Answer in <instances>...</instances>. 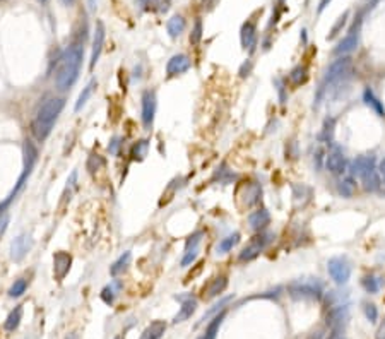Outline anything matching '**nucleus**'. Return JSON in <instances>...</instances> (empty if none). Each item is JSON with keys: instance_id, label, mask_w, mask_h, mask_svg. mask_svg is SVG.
Wrapping results in <instances>:
<instances>
[{"instance_id": "51", "label": "nucleus", "mask_w": 385, "mask_h": 339, "mask_svg": "<svg viewBox=\"0 0 385 339\" xmlns=\"http://www.w3.org/2000/svg\"><path fill=\"white\" fill-rule=\"evenodd\" d=\"M135 2H137V6H140V7L149 6V0H135Z\"/></svg>"}, {"instance_id": "7", "label": "nucleus", "mask_w": 385, "mask_h": 339, "mask_svg": "<svg viewBox=\"0 0 385 339\" xmlns=\"http://www.w3.org/2000/svg\"><path fill=\"white\" fill-rule=\"evenodd\" d=\"M276 238L274 233L271 232H260V233H255L250 240L247 242V245L240 250L238 254V262H252L259 257L262 252L265 250L267 247L273 243V240Z\"/></svg>"}, {"instance_id": "9", "label": "nucleus", "mask_w": 385, "mask_h": 339, "mask_svg": "<svg viewBox=\"0 0 385 339\" xmlns=\"http://www.w3.org/2000/svg\"><path fill=\"white\" fill-rule=\"evenodd\" d=\"M361 22H363V16H358L356 21L353 22V26L348 31V34L344 36L341 42L337 43V47L334 48V55L344 57L350 55L351 52H355L360 45V31H361Z\"/></svg>"}, {"instance_id": "11", "label": "nucleus", "mask_w": 385, "mask_h": 339, "mask_svg": "<svg viewBox=\"0 0 385 339\" xmlns=\"http://www.w3.org/2000/svg\"><path fill=\"white\" fill-rule=\"evenodd\" d=\"M156 108H158V99L156 93L152 89H146L140 96V119H142V125L146 130L152 129L154 117H156Z\"/></svg>"}, {"instance_id": "14", "label": "nucleus", "mask_w": 385, "mask_h": 339, "mask_svg": "<svg viewBox=\"0 0 385 339\" xmlns=\"http://www.w3.org/2000/svg\"><path fill=\"white\" fill-rule=\"evenodd\" d=\"M271 212L265 209V207H257L255 211H252L250 214L247 216L248 221V228L252 230L253 233H260L265 232L267 226L271 224Z\"/></svg>"}, {"instance_id": "44", "label": "nucleus", "mask_w": 385, "mask_h": 339, "mask_svg": "<svg viewBox=\"0 0 385 339\" xmlns=\"http://www.w3.org/2000/svg\"><path fill=\"white\" fill-rule=\"evenodd\" d=\"M224 168H226L224 165L221 166V168H217V178H219V182H221V183H229V182H231V178H233L235 175L231 173L229 170H224Z\"/></svg>"}, {"instance_id": "22", "label": "nucleus", "mask_w": 385, "mask_h": 339, "mask_svg": "<svg viewBox=\"0 0 385 339\" xmlns=\"http://www.w3.org/2000/svg\"><path fill=\"white\" fill-rule=\"evenodd\" d=\"M70 264H72V257L67 254V252H57V254L53 255V273H55V278L58 281L69 274Z\"/></svg>"}, {"instance_id": "19", "label": "nucleus", "mask_w": 385, "mask_h": 339, "mask_svg": "<svg viewBox=\"0 0 385 339\" xmlns=\"http://www.w3.org/2000/svg\"><path fill=\"white\" fill-rule=\"evenodd\" d=\"M226 288H228V276L226 274L216 276V278H212L211 281L204 286V293H202L204 300H212V298L216 296H221Z\"/></svg>"}, {"instance_id": "30", "label": "nucleus", "mask_w": 385, "mask_h": 339, "mask_svg": "<svg viewBox=\"0 0 385 339\" xmlns=\"http://www.w3.org/2000/svg\"><path fill=\"white\" fill-rule=\"evenodd\" d=\"M382 284H383V278H378V276H373V274H366L363 276V279H361V286H363V290L366 293H370V295L378 293Z\"/></svg>"}, {"instance_id": "15", "label": "nucleus", "mask_w": 385, "mask_h": 339, "mask_svg": "<svg viewBox=\"0 0 385 339\" xmlns=\"http://www.w3.org/2000/svg\"><path fill=\"white\" fill-rule=\"evenodd\" d=\"M190 67H192L190 57L185 55V53H176V55L170 58L168 64H166V74H168V78H176V76L185 74Z\"/></svg>"}, {"instance_id": "10", "label": "nucleus", "mask_w": 385, "mask_h": 339, "mask_svg": "<svg viewBox=\"0 0 385 339\" xmlns=\"http://www.w3.org/2000/svg\"><path fill=\"white\" fill-rule=\"evenodd\" d=\"M325 170H327L330 175H336V177H342V175L346 173L348 160L342 147L337 146V144H332V147L329 149L327 156H325Z\"/></svg>"}, {"instance_id": "25", "label": "nucleus", "mask_w": 385, "mask_h": 339, "mask_svg": "<svg viewBox=\"0 0 385 339\" xmlns=\"http://www.w3.org/2000/svg\"><path fill=\"white\" fill-rule=\"evenodd\" d=\"M363 101H365V105L370 106L371 110L377 113L378 117H382V119H385V106H383V101H380V98L373 93V89H370V88L365 89V91H363Z\"/></svg>"}, {"instance_id": "6", "label": "nucleus", "mask_w": 385, "mask_h": 339, "mask_svg": "<svg viewBox=\"0 0 385 339\" xmlns=\"http://www.w3.org/2000/svg\"><path fill=\"white\" fill-rule=\"evenodd\" d=\"M237 202L242 209H252V207L259 206L262 201V185L257 180H243L237 185Z\"/></svg>"}, {"instance_id": "13", "label": "nucleus", "mask_w": 385, "mask_h": 339, "mask_svg": "<svg viewBox=\"0 0 385 339\" xmlns=\"http://www.w3.org/2000/svg\"><path fill=\"white\" fill-rule=\"evenodd\" d=\"M240 42H242V48L252 53L255 50L257 43H259V31H257V21L255 19H247L242 24L240 29Z\"/></svg>"}, {"instance_id": "12", "label": "nucleus", "mask_w": 385, "mask_h": 339, "mask_svg": "<svg viewBox=\"0 0 385 339\" xmlns=\"http://www.w3.org/2000/svg\"><path fill=\"white\" fill-rule=\"evenodd\" d=\"M204 238V232L202 230H197L194 232L190 237L185 240V250H183V257H182V266L183 268H188L196 262L199 250H201V243Z\"/></svg>"}, {"instance_id": "54", "label": "nucleus", "mask_w": 385, "mask_h": 339, "mask_svg": "<svg viewBox=\"0 0 385 339\" xmlns=\"http://www.w3.org/2000/svg\"><path fill=\"white\" fill-rule=\"evenodd\" d=\"M115 339H122V337H115Z\"/></svg>"}, {"instance_id": "33", "label": "nucleus", "mask_w": 385, "mask_h": 339, "mask_svg": "<svg viewBox=\"0 0 385 339\" xmlns=\"http://www.w3.org/2000/svg\"><path fill=\"white\" fill-rule=\"evenodd\" d=\"M98 86V83H96V79H91L88 83V86L81 91V94H79V98H77V101H75V106H74V110L75 111H81V108H83L86 103L89 101V98H91V94H93V91H94V88Z\"/></svg>"}, {"instance_id": "20", "label": "nucleus", "mask_w": 385, "mask_h": 339, "mask_svg": "<svg viewBox=\"0 0 385 339\" xmlns=\"http://www.w3.org/2000/svg\"><path fill=\"white\" fill-rule=\"evenodd\" d=\"M33 247V240L28 235H19L17 238H14L11 243V257L14 262H19L26 257V254L31 250Z\"/></svg>"}, {"instance_id": "4", "label": "nucleus", "mask_w": 385, "mask_h": 339, "mask_svg": "<svg viewBox=\"0 0 385 339\" xmlns=\"http://www.w3.org/2000/svg\"><path fill=\"white\" fill-rule=\"evenodd\" d=\"M36 160H38V151H36L34 144L31 141H26L24 142V168H22V173H21V177L17 178V183H16V187L12 189V192L9 194L6 201L0 202V218H2V214L7 211V207L12 204V201L17 197V194L22 191V187L26 185V182H28L31 171H33L34 165H36Z\"/></svg>"}, {"instance_id": "37", "label": "nucleus", "mask_w": 385, "mask_h": 339, "mask_svg": "<svg viewBox=\"0 0 385 339\" xmlns=\"http://www.w3.org/2000/svg\"><path fill=\"white\" fill-rule=\"evenodd\" d=\"M119 288H120V283H119V281L108 284V286H105V288H103V291H101V300L105 302L106 305H111L113 302H115L117 290H119Z\"/></svg>"}, {"instance_id": "35", "label": "nucleus", "mask_w": 385, "mask_h": 339, "mask_svg": "<svg viewBox=\"0 0 385 339\" xmlns=\"http://www.w3.org/2000/svg\"><path fill=\"white\" fill-rule=\"evenodd\" d=\"M334 129H336V119L332 117H327L324 122L322 132H320V141L325 144H332V137H334Z\"/></svg>"}, {"instance_id": "18", "label": "nucleus", "mask_w": 385, "mask_h": 339, "mask_svg": "<svg viewBox=\"0 0 385 339\" xmlns=\"http://www.w3.org/2000/svg\"><path fill=\"white\" fill-rule=\"evenodd\" d=\"M105 26L103 22H96V29H94V36H93V47H91V60H89V69H94V65L98 64L99 55H101L103 45H105Z\"/></svg>"}, {"instance_id": "52", "label": "nucleus", "mask_w": 385, "mask_h": 339, "mask_svg": "<svg viewBox=\"0 0 385 339\" xmlns=\"http://www.w3.org/2000/svg\"><path fill=\"white\" fill-rule=\"evenodd\" d=\"M62 2L65 4V6H72V4H74V0H62Z\"/></svg>"}, {"instance_id": "1", "label": "nucleus", "mask_w": 385, "mask_h": 339, "mask_svg": "<svg viewBox=\"0 0 385 339\" xmlns=\"http://www.w3.org/2000/svg\"><path fill=\"white\" fill-rule=\"evenodd\" d=\"M84 60V48L83 45L74 43L70 45L65 52L62 53L60 60H58V70H57V88L58 89H69L75 84V81L79 79L81 67H83Z\"/></svg>"}, {"instance_id": "34", "label": "nucleus", "mask_w": 385, "mask_h": 339, "mask_svg": "<svg viewBox=\"0 0 385 339\" xmlns=\"http://www.w3.org/2000/svg\"><path fill=\"white\" fill-rule=\"evenodd\" d=\"M21 320H22V307L19 305V307H16V309L12 310L11 314H9V317L6 319V324H4V327H6L7 332H14L16 329L19 327Z\"/></svg>"}, {"instance_id": "2", "label": "nucleus", "mask_w": 385, "mask_h": 339, "mask_svg": "<svg viewBox=\"0 0 385 339\" xmlns=\"http://www.w3.org/2000/svg\"><path fill=\"white\" fill-rule=\"evenodd\" d=\"M353 74V58L344 55V57H337L336 60L330 64L327 69L324 72V78L320 81L319 84V89L315 93V108L324 101L325 96H327L329 89H332L334 86L341 84V83H346L348 79L351 78Z\"/></svg>"}, {"instance_id": "23", "label": "nucleus", "mask_w": 385, "mask_h": 339, "mask_svg": "<svg viewBox=\"0 0 385 339\" xmlns=\"http://www.w3.org/2000/svg\"><path fill=\"white\" fill-rule=\"evenodd\" d=\"M308 78H310V72H308V67L305 64H298L294 65L288 74V83L293 86V88H300V86L306 84Z\"/></svg>"}, {"instance_id": "27", "label": "nucleus", "mask_w": 385, "mask_h": 339, "mask_svg": "<svg viewBox=\"0 0 385 339\" xmlns=\"http://www.w3.org/2000/svg\"><path fill=\"white\" fill-rule=\"evenodd\" d=\"M165 331H166V322H163V320H154V322H151L144 329V332L140 334L139 339H161Z\"/></svg>"}, {"instance_id": "39", "label": "nucleus", "mask_w": 385, "mask_h": 339, "mask_svg": "<svg viewBox=\"0 0 385 339\" xmlns=\"http://www.w3.org/2000/svg\"><path fill=\"white\" fill-rule=\"evenodd\" d=\"M26 290H28V281H26V279H17L11 286V290H9V296L19 298L21 295H24Z\"/></svg>"}, {"instance_id": "28", "label": "nucleus", "mask_w": 385, "mask_h": 339, "mask_svg": "<svg viewBox=\"0 0 385 339\" xmlns=\"http://www.w3.org/2000/svg\"><path fill=\"white\" fill-rule=\"evenodd\" d=\"M185 26H187V22H185L183 16H173L171 19L166 22V31H168L170 38L176 40L178 36H182V33L185 31Z\"/></svg>"}, {"instance_id": "32", "label": "nucleus", "mask_w": 385, "mask_h": 339, "mask_svg": "<svg viewBox=\"0 0 385 339\" xmlns=\"http://www.w3.org/2000/svg\"><path fill=\"white\" fill-rule=\"evenodd\" d=\"M130 259H132V254H130V252H124V254H122L119 259L113 262L111 268H110V274L113 276V278H117V276L122 274L127 268H129Z\"/></svg>"}, {"instance_id": "53", "label": "nucleus", "mask_w": 385, "mask_h": 339, "mask_svg": "<svg viewBox=\"0 0 385 339\" xmlns=\"http://www.w3.org/2000/svg\"><path fill=\"white\" fill-rule=\"evenodd\" d=\"M38 2H42V4H45V2H47V0H38Z\"/></svg>"}, {"instance_id": "5", "label": "nucleus", "mask_w": 385, "mask_h": 339, "mask_svg": "<svg viewBox=\"0 0 385 339\" xmlns=\"http://www.w3.org/2000/svg\"><path fill=\"white\" fill-rule=\"evenodd\" d=\"M288 293L294 300L319 302L324 296V286L319 279H298L288 284Z\"/></svg>"}, {"instance_id": "41", "label": "nucleus", "mask_w": 385, "mask_h": 339, "mask_svg": "<svg viewBox=\"0 0 385 339\" xmlns=\"http://www.w3.org/2000/svg\"><path fill=\"white\" fill-rule=\"evenodd\" d=\"M202 40V19L197 17L196 19V24H194V29L190 33V43L192 45H199Z\"/></svg>"}, {"instance_id": "8", "label": "nucleus", "mask_w": 385, "mask_h": 339, "mask_svg": "<svg viewBox=\"0 0 385 339\" xmlns=\"http://www.w3.org/2000/svg\"><path fill=\"white\" fill-rule=\"evenodd\" d=\"M327 273L330 276L334 283L342 286L350 281L351 278V273H353V268H351V262L348 259L346 255H336V257H330L327 260Z\"/></svg>"}, {"instance_id": "24", "label": "nucleus", "mask_w": 385, "mask_h": 339, "mask_svg": "<svg viewBox=\"0 0 385 339\" xmlns=\"http://www.w3.org/2000/svg\"><path fill=\"white\" fill-rule=\"evenodd\" d=\"M360 178H361V183H363L365 191H368V192H377L378 189L382 187V182H380L377 166H373V168L366 170L365 173H361Z\"/></svg>"}, {"instance_id": "46", "label": "nucleus", "mask_w": 385, "mask_h": 339, "mask_svg": "<svg viewBox=\"0 0 385 339\" xmlns=\"http://www.w3.org/2000/svg\"><path fill=\"white\" fill-rule=\"evenodd\" d=\"M170 2H171V0H149V4H151V6H156L158 11H161V12L168 11Z\"/></svg>"}, {"instance_id": "3", "label": "nucleus", "mask_w": 385, "mask_h": 339, "mask_svg": "<svg viewBox=\"0 0 385 339\" xmlns=\"http://www.w3.org/2000/svg\"><path fill=\"white\" fill-rule=\"evenodd\" d=\"M63 106H65V99L63 98H50L43 103L42 108L36 113L33 124H31V132L36 137V141L43 142L52 134V129L55 125L58 115L62 113Z\"/></svg>"}, {"instance_id": "17", "label": "nucleus", "mask_w": 385, "mask_h": 339, "mask_svg": "<svg viewBox=\"0 0 385 339\" xmlns=\"http://www.w3.org/2000/svg\"><path fill=\"white\" fill-rule=\"evenodd\" d=\"M176 300H180V310L178 314L173 317V324H182L185 322V320H188L190 317H192L194 314H196L197 310V298H194L192 295H187V296H176Z\"/></svg>"}, {"instance_id": "43", "label": "nucleus", "mask_w": 385, "mask_h": 339, "mask_svg": "<svg viewBox=\"0 0 385 339\" xmlns=\"http://www.w3.org/2000/svg\"><path fill=\"white\" fill-rule=\"evenodd\" d=\"M363 310H365L366 319H368L370 322H377V320H378V309H377V305H373V304H365Z\"/></svg>"}, {"instance_id": "45", "label": "nucleus", "mask_w": 385, "mask_h": 339, "mask_svg": "<svg viewBox=\"0 0 385 339\" xmlns=\"http://www.w3.org/2000/svg\"><path fill=\"white\" fill-rule=\"evenodd\" d=\"M120 146H122V139L120 137H113L110 146H108V151H110V155L117 156L120 153Z\"/></svg>"}, {"instance_id": "42", "label": "nucleus", "mask_w": 385, "mask_h": 339, "mask_svg": "<svg viewBox=\"0 0 385 339\" xmlns=\"http://www.w3.org/2000/svg\"><path fill=\"white\" fill-rule=\"evenodd\" d=\"M231 300V296H228V298H223V300L219 302L217 305H214V309H211V310H207V314H204V317L201 319V322H206V319H209V317H214L216 314H219L221 310H224V307L228 305V302Z\"/></svg>"}, {"instance_id": "36", "label": "nucleus", "mask_w": 385, "mask_h": 339, "mask_svg": "<svg viewBox=\"0 0 385 339\" xmlns=\"http://www.w3.org/2000/svg\"><path fill=\"white\" fill-rule=\"evenodd\" d=\"M147 149H149V141L147 139H140L132 146L130 149V156H132L134 161H140L147 156Z\"/></svg>"}, {"instance_id": "38", "label": "nucleus", "mask_w": 385, "mask_h": 339, "mask_svg": "<svg viewBox=\"0 0 385 339\" xmlns=\"http://www.w3.org/2000/svg\"><path fill=\"white\" fill-rule=\"evenodd\" d=\"M274 86H276V91H278V96H279V99H281V103H286V99H288V81L284 79V78H276L274 79Z\"/></svg>"}, {"instance_id": "26", "label": "nucleus", "mask_w": 385, "mask_h": 339, "mask_svg": "<svg viewBox=\"0 0 385 339\" xmlns=\"http://www.w3.org/2000/svg\"><path fill=\"white\" fill-rule=\"evenodd\" d=\"M224 317H226V309L221 310L219 314H216L214 317H212L211 322L207 324L206 331H204V334H202V336L199 337V339H216V336H217V332H219V327H221V324H223Z\"/></svg>"}, {"instance_id": "49", "label": "nucleus", "mask_w": 385, "mask_h": 339, "mask_svg": "<svg viewBox=\"0 0 385 339\" xmlns=\"http://www.w3.org/2000/svg\"><path fill=\"white\" fill-rule=\"evenodd\" d=\"M330 2H332V0H320V4H319V9H317V12H319V14H322L324 9L327 7Z\"/></svg>"}, {"instance_id": "47", "label": "nucleus", "mask_w": 385, "mask_h": 339, "mask_svg": "<svg viewBox=\"0 0 385 339\" xmlns=\"http://www.w3.org/2000/svg\"><path fill=\"white\" fill-rule=\"evenodd\" d=\"M378 177H380V182H382L383 185H385V158L382 161H380V165H378Z\"/></svg>"}, {"instance_id": "50", "label": "nucleus", "mask_w": 385, "mask_h": 339, "mask_svg": "<svg viewBox=\"0 0 385 339\" xmlns=\"http://www.w3.org/2000/svg\"><path fill=\"white\" fill-rule=\"evenodd\" d=\"M217 2V0H202V7L204 9H211V7H214V4Z\"/></svg>"}, {"instance_id": "16", "label": "nucleus", "mask_w": 385, "mask_h": 339, "mask_svg": "<svg viewBox=\"0 0 385 339\" xmlns=\"http://www.w3.org/2000/svg\"><path fill=\"white\" fill-rule=\"evenodd\" d=\"M291 196H293V206L294 209H303L312 202L314 197V189L308 187L305 183H293L291 185Z\"/></svg>"}, {"instance_id": "31", "label": "nucleus", "mask_w": 385, "mask_h": 339, "mask_svg": "<svg viewBox=\"0 0 385 339\" xmlns=\"http://www.w3.org/2000/svg\"><path fill=\"white\" fill-rule=\"evenodd\" d=\"M238 243H240V233H231V235H228V237L223 238V240L217 243L216 252H217V254H228V252L233 250V248L237 247Z\"/></svg>"}, {"instance_id": "21", "label": "nucleus", "mask_w": 385, "mask_h": 339, "mask_svg": "<svg viewBox=\"0 0 385 339\" xmlns=\"http://www.w3.org/2000/svg\"><path fill=\"white\" fill-rule=\"evenodd\" d=\"M348 166L351 170V177H360L366 170L377 166V158L375 155H361L356 156V160H353L351 163H348Z\"/></svg>"}, {"instance_id": "29", "label": "nucleus", "mask_w": 385, "mask_h": 339, "mask_svg": "<svg viewBox=\"0 0 385 339\" xmlns=\"http://www.w3.org/2000/svg\"><path fill=\"white\" fill-rule=\"evenodd\" d=\"M356 189H358V183L355 177H344L341 182L337 183L339 196H342L344 199H351L356 194Z\"/></svg>"}, {"instance_id": "55", "label": "nucleus", "mask_w": 385, "mask_h": 339, "mask_svg": "<svg viewBox=\"0 0 385 339\" xmlns=\"http://www.w3.org/2000/svg\"><path fill=\"white\" fill-rule=\"evenodd\" d=\"M339 339H342V337H339Z\"/></svg>"}, {"instance_id": "48", "label": "nucleus", "mask_w": 385, "mask_h": 339, "mask_svg": "<svg viewBox=\"0 0 385 339\" xmlns=\"http://www.w3.org/2000/svg\"><path fill=\"white\" fill-rule=\"evenodd\" d=\"M375 339H385V319L383 322L378 325L377 332H375Z\"/></svg>"}, {"instance_id": "40", "label": "nucleus", "mask_w": 385, "mask_h": 339, "mask_svg": "<svg viewBox=\"0 0 385 339\" xmlns=\"http://www.w3.org/2000/svg\"><path fill=\"white\" fill-rule=\"evenodd\" d=\"M348 17H350V11H346L344 14L339 17V19L336 21V24L332 26V29H330V33L327 34V40H334L336 36L339 34V31H341L344 26H346V22H348Z\"/></svg>"}]
</instances>
